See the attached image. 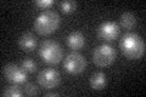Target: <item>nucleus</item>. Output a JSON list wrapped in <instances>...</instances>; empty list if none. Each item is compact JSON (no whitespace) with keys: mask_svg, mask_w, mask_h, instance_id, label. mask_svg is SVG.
Returning <instances> with one entry per match:
<instances>
[{"mask_svg":"<svg viewBox=\"0 0 146 97\" xmlns=\"http://www.w3.org/2000/svg\"><path fill=\"white\" fill-rule=\"evenodd\" d=\"M119 48L123 55L129 59L141 58L145 53V43L143 38L134 32H128L123 34L119 41Z\"/></svg>","mask_w":146,"mask_h":97,"instance_id":"f257e3e1","label":"nucleus"},{"mask_svg":"<svg viewBox=\"0 0 146 97\" xmlns=\"http://www.w3.org/2000/svg\"><path fill=\"white\" fill-rule=\"evenodd\" d=\"M60 26V16L52 10L43 11L36 16L34 21V29L36 33L46 35L55 32Z\"/></svg>","mask_w":146,"mask_h":97,"instance_id":"f03ea898","label":"nucleus"},{"mask_svg":"<svg viewBox=\"0 0 146 97\" xmlns=\"http://www.w3.org/2000/svg\"><path fill=\"white\" fill-rule=\"evenodd\" d=\"M39 55L44 62L49 64H56L62 59L63 52L61 45L55 40H45L40 45Z\"/></svg>","mask_w":146,"mask_h":97,"instance_id":"7ed1b4c3","label":"nucleus"},{"mask_svg":"<svg viewBox=\"0 0 146 97\" xmlns=\"http://www.w3.org/2000/svg\"><path fill=\"white\" fill-rule=\"evenodd\" d=\"M117 57L116 49L108 44L99 45L94 49L93 52V61L99 67H106L115 62Z\"/></svg>","mask_w":146,"mask_h":97,"instance_id":"20e7f679","label":"nucleus"},{"mask_svg":"<svg viewBox=\"0 0 146 97\" xmlns=\"http://www.w3.org/2000/svg\"><path fill=\"white\" fill-rule=\"evenodd\" d=\"M63 67L71 74H79L86 67V59L82 53L77 51H71L66 55L65 61H63Z\"/></svg>","mask_w":146,"mask_h":97,"instance_id":"39448f33","label":"nucleus"},{"mask_svg":"<svg viewBox=\"0 0 146 97\" xmlns=\"http://www.w3.org/2000/svg\"><path fill=\"white\" fill-rule=\"evenodd\" d=\"M3 74L12 84H25L27 80V72L15 63H9L3 67Z\"/></svg>","mask_w":146,"mask_h":97,"instance_id":"423d86ee","label":"nucleus"},{"mask_svg":"<svg viewBox=\"0 0 146 97\" xmlns=\"http://www.w3.org/2000/svg\"><path fill=\"white\" fill-rule=\"evenodd\" d=\"M60 80H61L60 73L54 68L43 69L38 74V82L44 89H54V87H56L60 84Z\"/></svg>","mask_w":146,"mask_h":97,"instance_id":"0eeeda50","label":"nucleus"},{"mask_svg":"<svg viewBox=\"0 0 146 97\" xmlns=\"http://www.w3.org/2000/svg\"><path fill=\"white\" fill-rule=\"evenodd\" d=\"M119 35V26L112 21H106L101 23L98 28V36L101 40L112 41Z\"/></svg>","mask_w":146,"mask_h":97,"instance_id":"6e6552de","label":"nucleus"},{"mask_svg":"<svg viewBox=\"0 0 146 97\" xmlns=\"http://www.w3.org/2000/svg\"><path fill=\"white\" fill-rule=\"evenodd\" d=\"M85 44V36L80 32H72V33L67 36V45L68 48L73 50H78L83 48Z\"/></svg>","mask_w":146,"mask_h":97,"instance_id":"1a4fd4ad","label":"nucleus"},{"mask_svg":"<svg viewBox=\"0 0 146 97\" xmlns=\"http://www.w3.org/2000/svg\"><path fill=\"white\" fill-rule=\"evenodd\" d=\"M18 45L25 51H32L36 46V38L32 33H25L21 35L20 40H18Z\"/></svg>","mask_w":146,"mask_h":97,"instance_id":"9d476101","label":"nucleus"},{"mask_svg":"<svg viewBox=\"0 0 146 97\" xmlns=\"http://www.w3.org/2000/svg\"><path fill=\"white\" fill-rule=\"evenodd\" d=\"M107 84L106 80V75L102 72H96L94 73L90 78V86L93 87L94 90H102Z\"/></svg>","mask_w":146,"mask_h":97,"instance_id":"9b49d317","label":"nucleus"},{"mask_svg":"<svg viewBox=\"0 0 146 97\" xmlns=\"http://www.w3.org/2000/svg\"><path fill=\"white\" fill-rule=\"evenodd\" d=\"M119 22H121V26L124 29H131L136 24V18L134 16V13L127 11V12H123L121 15Z\"/></svg>","mask_w":146,"mask_h":97,"instance_id":"f8f14e48","label":"nucleus"},{"mask_svg":"<svg viewBox=\"0 0 146 97\" xmlns=\"http://www.w3.org/2000/svg\"><path fill=\"white\" fill-rule=\"evenodd\" d=\"M22 90L17 86V84H12V85H9L3 87L1 90V96H5V97H20L22 96Z\"/></svg>","mask_w":146,"mask_h":97,"instance_id":"ddd939ff","label":"nucleus"},{"mask_svg":"<svg viewBox=\"0 0 146 97\" xmlns=\"http://www.w3.org/2000/svg\"><path fill=\"white\" fill-rule=\"evenodd\" d=\"M21 67L23 68L27 73H33L35 69H36V63L33 61V59L26 58V59H23V61H22Z\"/></svg>","mask_w":146,"mask_h":97,"instance_id":"4468645a","label":"nucleus"},{"mask_svg":"<svg viewBox=\"0 0 146 97\" xmlns=\"http://www.w3.org/2000/svg\"><path fill=\"white\" fill-rule=\"evenodd\" d=\"M38 86H36L34 82H26L25 84V94L28 95V96H34V95H38Z\"/></svg>","mask_w":146,"mask_h":97,"instance_id":"2eb2a0df","label":"nucleus"},{"mask_svg":"<svg viewBox=\"0 0 146 97\" xmlns=\"http://www.w3.org/2000/svg\"><path fill=\"white\" fill-rule=\"evenodd\" d=\"M76 6L77 4L74 1H71V0H68V1H62L60 4V7L63 12H72L76 10Z\"/></svg>","mask_w":146,"mask_h":97,"instance_id":"dca6fc26","label":"nucleus"},{"mask_svg":"<svg viewBox=\"0 0 146 97\" xmlns=\"http://www.w3.org/2000/svg\"><path fill=\"white\" fill-rule=\"evenodd\" d=\"M54 4V0H38L35 1V5L39 6V7H50Z\"/></svg>","mask_w":146,"mask_h":97,"instance_id":"f3484780","label":"nucleus"},{"mask_svg":"<svg viewBox=\"0 0 146 97\" xmlns=\"http://www.w3.org/2000/svg\"><path fill=\"white\" fill-rule=\"evenodd\" d=\"M44 96H58V92H55V91H50V92H46Z\"/></svg>","mask_w":146,"mask_h":97,"instance_id":"a211bd4d","label":"nucleus"}]
</instances>
